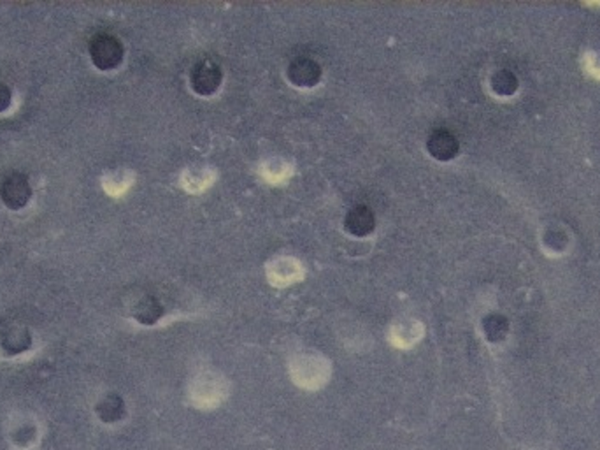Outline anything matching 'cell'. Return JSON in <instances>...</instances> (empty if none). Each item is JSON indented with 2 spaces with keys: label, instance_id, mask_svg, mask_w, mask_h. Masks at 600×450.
I'll return each instance as SVG.
<instances>
[{
  "label": "cell",
  "instance_id": "1",
  "mask_svg": "<svg viewBox=\"0 0 600 450\" xmlns=\"http://www.w3.org/2000/svg\"><path fill=\"white\" fill-rule=\"evenodd\" d=\"M88 51H90L93 66L100 71L116 69L121 64L123 55H125L121 41L113 34H106V32L93 36Z\"/></svg>",
  "mask_w": 600,
  "mask_h": 450
},
{
  "label": "cell",
  "instance_id": "2",
  "mask_svg": "<svg viewBox=\"0 0 600 450\" xmlns=\"http://www.w3.org/2000/svg\"><path fill=\"white\" fill-rule=\"evenodd\" d=\"M292 375L305 389H316L324 385L328 377V364L318 356L297 357L292 364Z\"/></svg>",
  "mask_w": 600,
  "mask_h": 450
},
{
  "label": "cell",
  "instance_id": "3",
  "mask_svg": "<svg viewBox=\"0 0 600 450\" xmlns=\"http://www.w3.org/2000/svg\"><path fill=\"white\" fill-rule=\"evenodd\" d=\"M225 392H227V387H225L223 380L218 379L216 375H202L193 382L190 398H191V403L199 408H212V406L222 403V400L225 398Z\"/></svg>",
  "mask_w": 600,
  "mask_h": 450
},
{
  "label": "cell",
  "instance_id": "4",
  "mask_svg": "<svg viewBox=\"0 0 600 450\" xmlns=\"http://www.w3.org/2000/svg\"><path fill=\"white\" fill-rule=\"evenodd\" d=\"M0 197L4 204L11 210L25 208L32 197L28 178L22 173H11L9 176H5L0 183Z\"/></svg>",
  "mask_w": 600,
  "mask_h": 450
},
{
  "label": "cell",
  "instance_id": "5",
  "mask_svg": "<svg viewBox=\"0 0 600 450\" xmlns=\"http://www.w3.org/2000/svg\"><path fill=\"white\" fill-rule=\"evenodd\" d=\"M222 78H223L222 68L214 60L204 58L193 66L190 74V83L197 94L211 95L220 89Z\"/></svg>",
  "mask_w": 600,
  "mask_h": 450
},
{
  "label": "cell",
  "instance_id": "6",
  "mask_svg": "<svg viewBox=\"0 0 600 450\" xmlns=\"http://www.w3.org/2000/svg\"><path fill=\"white\" fill-rule=\"evenodd\" d=\"M322 78V68L311 58H295L288 68V79L297 87H315Z\"/></svg>",
  "mask_w": 600,
  "mask_h": 450
},
{
  "label": "cell",
  "instance_id": "7",
  "mask_svg": "<svg viewBox=\"0 0 600 450\" xmlns=\"http://www.w3.org/2000/svg\"><path fill=\"white\" fill-rule=\"evenodd\" d=\"M374 225H376L374 214L364 204L351 208L345 218V227H347V233L353 236H369L370 233L374 231Z\"/></svg>",
  "mask_w": 600,
  "mask_h": 450
},
{
  "label": "cell",
  "instance_id": "8",
  "mask_svg": "<svg viewBox=\"0 0 600 450\" xmlns=\"http://www.w3.org/2000/svg\"><path fill=\"white\" fill-rule=\"evenodd\" d=\"M427 148H429L430 155L439 161H450L455 157V153L459 150V142L450 132L436 131L430 134V138L427 141Z\"/></svg>",
  "mask_w": 600,
  "mask_h": 450
},
{
  "label": "cell",
  "instance_id": "9",
  "mask_svg": "<svg viewBox=\"0 0 600 450\" xmlns=\"http://www.w3.org/2000/svg\"><path fill=\"white\" fill-rule=\"evenodd\" d=\"M160 315H162V307L159 305V301H157L155 298H146V299H142V301L139 303L136 317H138L140 322L151 324V322H155Z\"/></svg>",
  "mask_w": 600,
  "mask_h": 450
},
{
  "label": "cell",
  "instance_id": "10",
  "mask_svg": "<svg viewBox=\"0 0 600 450\" xmlns=\"http://www.w3.org/2000/svg\"><path fill=\"white\" fill-rule=\"evenodd\" d=\"M586 72L600 81V51H588L583 58Z\"/></svg>",
  "mask_w": 600,
  "mask_h": 450
},
{
  "label": "cell",
  "instance_id": "11",
  "mask_svg": "<svg viewBox=\"0 0 600 450\" xmlns=\"http://www.w3.org/2000/svg\"><path fill=\"white\" fill-rule=\"evenodd\" d=\"M11 100H13V94H11L9 87L0 83V113L11 106Z\"/></svg>",
  "mask_w": 600,
  "mask_h": 450
}]
</instances>
